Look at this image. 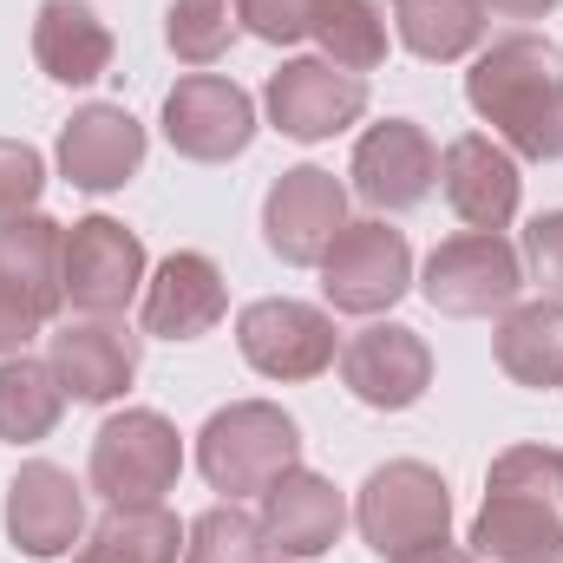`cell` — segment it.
Instances as JSON below:
<instances>
[{
	"label": "cell",
	"mask_w": 563,
	"mask_h": 563,
	"mask_svg": "<svg viewBox=\"0 0 563 563\" xmlns=\"http://www.w3.org/2000/svg\"><path fill=\"white\" fill-rule=\"evenodd\" d=\"M0 282H13L46 321L66 308V223L26 210L0 223Z\"/></svg>",
	"instance_id": "obj_22"
},
{
	"label": "cell",
	"mask_w": 563,
	"mask_h": 563,
	"mask_svg": "<svg viewBox=\"0 0 563 563\" xmlns=\"http://www.w3.org/2000/svg\"><path fill=\"white\" fill-rule=\"evenodd\" d=\"M184 472V445H177V426L151 407H125L99 426L92 439V492L119 511L132 505H164V492L177 485Z\"/></svg>",
	"instance_id": "obj_4"
},
{
	"label": "cell",
	"mask_w": 563,
	"mask_h": 563,
	"mask_svg": "<svg viewBox=\"0 0 563 563\" xmlns=\"http://www.w3.org/2000/svg\"><path fill=\"white\" fill-rule=\"evenodd\" d=\"M73 563H106V558H92V551H79V558H73Z\"/></svg>",
	"instance_id": "obj_36"
},
{
	"label": "cell",
	"mask_w": 563,
	"mask_h": 563,
	"mask_svg": "<svg viewBox=\"0 0 563 563\" xmlns=\"http://www.w3.org/2000/svg\"><path fill=\"white\" fill-rule=\"evenodd\" d=\"M465 106L498 132L511 157H563V46L538 33H511L485 46L465 73Z\"/></svg>",
	"instance_id": "obj_1"
},
{
	"label": "cell",
	"mask_w": 563,
	"mask_h": 563,
	"mask_svg": "<svg viewBox=\"0 0 563 563\" xmlns=\"http://www.w3.org/2000/svg\"><path fill=\"white\" fill-rule=\"evenodd\" d=\"M400 563H478L472 551H459L452 538H439V544H426V551H413V558H400Z\"/></svg>",
	"instance_id": "obj_35"
},
{
	"label": "cell",
	"mask_w": 563,
	"mask_h": 563,
	"mask_svg": "<svg viewBox=\"0 0 563 563\" xmlns=\"http://www.w3.org/2000/svg\"><path fill=\"white\" fill-rule=\"evenodd\" d=\"M7 538L26 558H59L86 538V492L66 465H20L7 485Z\"/></svg>",
	"instance_id": "obj_14"
},
{
	"label": "cell",
	"mask_w": 563,
	"mask_h": 563,
	"mask_svg": "<svg viewBox=\"0 0 563 563\" xmlns=\"http://www.w3.org/2000/svg\"><path fill=\"white\" fill-rule=\"evenodd\" d=\"M144 288V243L119 217H86L66 230V301L86 314H125Z\"/></svg>",
	"instance_id": "obj_13"
},
{
	"label": "cell",
	"mask_w": 563,
	"mask_h": 563,
	"mask_svg": "<svg viewBox=\"0 0 563 563\" xmlns=\"http://www.w3.org/2000/svg\"><path fill=\"white\" fill-rule=\"evenodd\" d=\"M92 558L106 563H177L184 551V531H177V518L164 511V505H132V511H106L99 525H92V544H86Z\"/></svg>",
	"instance_id": "obj_26"
},
{
	"label": "cell",
	"mask_w": 563,
	"mask_h": 563,
	"mask_svg": "<svg viewBox=\"0 0 563 563\" xmlns=\"http://www.w3.org/2000/svg\"><path fill=\"white\" fill-rule=\"evenodd\" d=\"M472 558L485 563H563V511L511 492V485H485V505L472 518Z\"/></svg>",
	"instance_id": "obj_20"
},
{
	"label": "cell",
	"mask_w": 563,
	"mask_h": 563,
	"mask_svg": "<svg viewBox=\"0 0 563 563\" xmlns=\"http://www.w3.org/2000/svg\"><path fill=\"white\" fill-rule=\"evenodd\" d=\"M46 341H53L46 367L59 374L66 400H79V407H112V400L139 380V334H132V328H119L112 314L59 321Z\"/></svg>",
	"instance_id": "obj_12"
},
{
	"label": "cell",
	"mask_w": 563,
	"mask_h": 563,
	"mask_svg": "<svg viewBox=\"0 0 563 563\" xmlns=\"http://www.w3.org/2000/svg\"><path fill=\"white\" fill-rule=\"evenodd\" d=\"M558 0H485V13H505V20H544Z\"/></svg>",
	"instance_id": "obj_34"
},
{
	"label": "cell",
	"mask_w": 563,
	"mask_h": 563,
	"mask_svg": "<svg viewBox=\"0 0 563 563\" xmlns=\"http://www.w3.org/2000/svg\"><path fill=\"white\" fill-rule=\"evenodd\" d=\"M525 288V256L498 236V230H465V236H445L432 256H426L420 295L452 314V321H478V314H498L511 308Z\"/></svg>",
	"instance_id": "obj_5"
},
{
	"label": "cell",
	"mask_w": 563,
	"mask_h": 563,
	"mask_svg": "<svg viewBox=\"0 0 563 563\" xmlns=\"http://www.w3.org/2000/svg\"><path fill=\"white\" fill-rule=\"evenodd\" d=\"M413 288V250L387 217L347 223L321 256V295L334 314H387Z\"/></svg>",
	"instance_id": "obj_6"
},
{
	"label": "cell",
	"mask_w": 563,
	"mask_h": 563,
	"mask_svg": "<svg viewBox=\"0 0 563 563\" xmlns=\"http://www.w3.org/2000/svg\"><path fill=\"white\" fill-rule=\"evenodd\" d=\"M295 459H301V432L269 400H230L197 432V472L223 498H263L282 472H295Z\"/></svg>",
	"instance_id": "obj_2"
},
{
	"label": "cell",
	"mask_w": 563,
	"mask_h": 563,
	"mask_svg": "<svg viewBox=\"0 0 563 563\" xmlns=\"http://www.w3.org/2000/svg\"><path fill=\"white\" fill-rule=\"evenodd\" d=\"M184 563H276L269 558V538L250 511L230 505H210L190 531H184Z\"/></svg>",
	"instance_id": "obj_29"
},
{
	"label": "cell",
	"mask_w": 563,
	"mask_h": 563,
	"mask_svg": "<svg viewBox=\"0 0 563 563\" xmlns=\"http://www.w3.org/2000/svg\"><path fill=\"white\" fill-rule=\"evenodd\" d=\"M314 13H321V0H236L243 33H256V40H269V46L308 40V33H314Z\"/></svg>",
	"instance_id": "obj_31"
},
{
	"label": "cell",
	"mask_w": 563,
	"mask_h": 563,
	"mask_svg": "<svg viewBox=\"0 0 563 563\" xmlns=\"http://www.w3.org/2000/svg\"><path fill=\"white\" fill-rule=\"evenodd\" d=\"M164 139L190 164H230L256 139V99L223 73H190L164 92Z\"/></svg>",
	"instance_id": "obj_7"
},
{
	"label": "cell",
	"mask_w": 563,
	"mask_h": 563,
	"mask_svg": "<svg viewBox=\"0 0 563 563\" xmlns=\"http://www.w3.org/2000/svg\"><path fill=\"white\" fill-rule=\"evenodd\" d=\"M354 525H361V538H367L374 558L400 563V558H413V551L445 538L452 492H445V478L432 465H420V459H387V465L367 472V485L354 498Z\"/></svg>",
	"instance_id": "obj_3"
},
{
	"label": "cell",
	"mask_w": 563,
	"mask_h": 563,
	"mask_svg": "<svg viewBox=\"0 0 563 563\" xmlns=\"http://www.w3.org/2000/svg\"><path fill=\"white\" fill-rule=\"evenodd\" d=\"M33 59L59 86H92L112 66V26L79 0H40L33 13Z\"/></svg>",
	"instance_id": "obj_21"
},
{
	"label": "cell",
	"mask_w": 563,
	"mask_h": 563,
	"mask_svg": "<svg viewBox=\"0 0 563 563\" xmlns=\"http://www.w3.org/2000/svg\"><path fill=\"white\" fill-rule=\"evenodd\" d=\"M525 269H531V282H544V295H563V210H551V217H538L531 230H525Z\"/></svg>",
	"instance_id": "obj_32"
},
{
	"label": "cell",
	"mask_w": 563,
	"mask_h": 563,
	"mask_svg": "<svg viewBox=\"0 0 563 563\" xmlns=\"http://www.w3.org/2000/svg\"><path fill=\"white\" fill-rule=\"evenodd\" d=\"M314 40L334 66L347 73H374L387 59V13L374 0H321L314 13Z\"/></svg>",
	"instance_id": "obj_27"
},
{
	"label": "cell",
	"mask_w": 563,
	"mask_h": 563,
	"mask_svg": "<svg viewBox=\"0 0 563 563\" xmlns=\"http://www.w3.org/2000/svg\"><path fill=\"white\" fill-rule=\"evenodd\" d=\"M263 538H269V558L276 563H314L321 551L341 544V525H347V505L341 492L321 478V472H282L276 485L263 492Z\"/></svg>",
	"instance_id": "obj_16"
},
{
	"label": "cell",
	"mask_w": 563,
	"mask_h": 563,
	"mask_svg": "<svg viewBox=\"0 0 563 563\" xmlns=\"http://www.w3.org/2000/svg\"><path fill=\"white\" fill-rule=\"evenodd\" d=\"M341 230H347V190L334 184V170L295 164V170H282L269 184V197H263V243L288 269H321V256L334 250Z\"/></svg>",
	"instance_id": "obj_9"
},
{
	"label": "cell",
	"mask_w": 563,
	"mask_h": 563,
	"mask_svg": "<svg viewBox=\"0 0 563 563\" xmlns=\"http://www.w3.org/2000/svg\"><path fill=\"white\" fill-rule=\"evenodd\" d=\"M46 190V157L26 139H0V223L26 217Z\"/></svg>",
	"instance_id": "obj_30"
},
{
	"label": "cell",
	"mask_w": 563,
	"mask_h": 563,
	"mask_svg": "<svg viewBox=\"0 0 563 563\" xmlns=\"http://www.w3.org/2000/svg\"><path fill=\"white\" fill-rule=\"evenodd\" d=\"M394 26L413 59L445 66L485 40V0H394Z\"/></svg>",
	"instance_id": "obj_24"
},
{
	"label": "cell",
	"mask_w": 563,
	"mask_h": 563,
	"mask_svg": "<svg viewBox=\"0 0 563 563\" xmlns=\"http://www.w3.org/2000/svg\"><path fill=\"white\" fill-rule=\"evenodd\" d=\"M236 347L263 380H314L334 367V321L314 301L263 295L236 314Z\"/></svg>",
	"instance_id": "obj_8"
},
{
	"label": "cell",
	"mask_w": 563,
	"mask_h": 563,
	"mask_svg": "<svg viewBox=\"0 0 563 563\" xmlns=\"http://www.w3.org/2000/svg\"><path fill=\"white\" fill-rule=\"evenodd\" d=\"M498 367L531 387V394H551L563 387V301H511L505 321H498V341H492Z\"/></svg>",
	"instance_id": "obj_23"
},
{
	"label": "cell",
	"mask_w": 563,
	"mask_h": 563,
	"mask_svg": "<svg viewBox=\"0 0 563 563\" xmlns=\"http://www.w3.org/2000/svg\"><path fill=\"white\" fill-rule=\"evenodd\" d=\"M269 125L295 144H321L367 112V79L334 59H282L263 86Z\"/></svg>",
	"instance_id": "obj_10"
},
{
	"label": "cell",
	"mask_w": 563,
	"mask_h": 563,
	"mask_svg": "<svg viewBox=\"0 0 563 563\" xmlns=\"http://www.w3.org/2000/svg\"><path fill=\"white\" fill-rule=\"evenodd\" d=\"M139 164H144V125L125 106H86V112L66 119V132H59V170H66L73 190L106 197V190L132 184Z\"/></svg>",
	"instance_id": "obj_18"
},
{
	"label": "cell",
	"mask_w": 563,
	"mask_h": 563,
	"mask_svg": "<svg viewBox=\"0 0 563 563\" xmlns=\"http://www.w3.org/2000/svg\"><path fill=\"white\" fill-rule=\"evenodd\" d=\"M223 308H230L223 269L197 250L164 256L157 276L144 282V334H157V341H197L223 321Z\"/></svg>",
	"instance_id": "obj_19"
},
{
	"label": "cell",
	"mask_w": 563,
	"mask_h": 563,
	"mask_svg": "<svg viewBox=\"0 0 563 563\" xmlns=\"http://www.w3.org/2000/svg\"><path fill=\"white\" fill-rule=\"evenodd\" d=\"M236 33H243L236 0H170V13H164V40L184 66H217Z\"/></svg>",
	"instance_id": "obj_28"
},
{
	"label": "cell",
	"mask_w": 563,
	"mask_h": 563,
	"mask_svg": "<svg viewBox=\"0 0 563 563\" xmlns=\"http://www.w3.org/2000/svg\"><path fill=\"white\" fill-rule=\"evenodd\" d=\"M347 177H354L361 203H374L380 217L387 210H420L432 197V184H439V151H432V139L413 119H387V125H374L354 144V170Z\"/></svg>",
	"instance_id": "obj_15"
},
{
	"label": "cell",
	"mask_w": 563,
	"mask_h": 563,
	"mask_svg": "<svg viewBox=\"0 0 563 563\" xmlns=\"http://www.w3.org/2000/svg\"><path fill=\"white\" fill-rule=\"evenodd\" d=\"M40 328H46V314H40L13 282H0V361H7V354H26V341H33Z\"/></svg>",
	"instance_id": "obj_33"
},
{
	"label": "cell",
	"mask_w": 563,
	"mask_h": 563,
	"mask_svg": "<svg viewBox=\"0 0 563 563\" xmlns=\"http://www.w3.org/2000/svg\"><path fill=\"white\" fill-rule=\"evenodd\" d=\"M518 157L485 132H465L439 151V190L472 230H505L518 217Z\"/></svg>",
	"instance_id": "obj_17"
},
{
	"label": "cell",
	"mask_w": 563,
	"mask_h": 563,
	"mask_svg": "<svg viewBox=\"0 0 563 563\" xmlns=\"http://www.w3.org/2000/svg\"><path fill=\"white\" fill-rule=\"evenodd\" d=\"M341 380L374 413H407L432 387V347L407 321H374L341 347Z\"/></svg>",
	"instance_id": "obj_11"
},
{
	"label": "cell",
	"mask_w": 563,
	"mask_h": 563,
	"mask_svg": "<svg viewBox=\"0 0 563 563\" xmlns=\"http://www.w3.org/2000/svg\"><path fill=\"white\" fill-rule=\"evenodd\" d=\"M66 413V387L46 361H26V354H7L0 361V439L7 445H33L46 439Z\"/></svg>",
	"instance_id": "obj_25"
}]
</instances>
